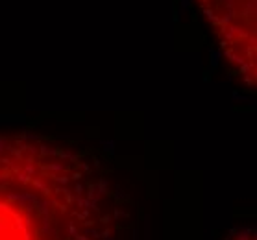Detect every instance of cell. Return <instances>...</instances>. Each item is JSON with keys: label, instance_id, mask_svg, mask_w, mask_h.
<instances>
[{"label": "cell", "instance_id": "cell-1", "mask_svg": "<svg viewBox=\"0 0 257 240\" xmlns=\"http://www.w3.org/2000/svg\"><path fill=\"white\" fill-rule=\"evenodd\" d=\"M117 220V198L85 152L0 133V240H113Z\"/></svg>", "mask_w": 257, "mask_h": 240}]
</instances>
